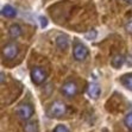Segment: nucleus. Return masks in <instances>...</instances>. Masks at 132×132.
Instances as JSON below:
<instances>
[{"label": "nucleus", "instance_id": "4", "mask_svg": "<svg viewBox=\"0 0 132 132\" xmlns=\"http://www.w3.org/2000/svg\"><path fill=\"white\" fill-rule=\"evenodd\" d=\"M18 52H19V48L15 43H7L3 48V56L7 60H12L14 57H17Z\"/></svg>", "mask_w": 132, "mask_h": 132}, {"label": "nucleus", "instance_id": "10", "mask_svg": "<svg viewBox=\"0 0 132 132\" xmlns=\"http://www.w3.org/2000/svg\"><path fill=\"white\" fill-rule=\"evenodd\" d=\"M124 62H125L124 56L120 55V54H118V55L113 56V59H112V61H111V64H112L113 68H116V69H119V68L124 64Z\"/></svg>", "mask_w": 132, "mask_h": 132}, {"label": "nucleus", "instance_id": "5", "mask_svg": "<svg viewBox=\"0 0 132 132\" xmlns=\"http://www.w3.org/2000/svg\"><path fill=\"white\" fill-rule=\"evenodd\" d=\"M61 92L62 94L67 98H73L77 94V86L76 83L74 82V81H68L65 82L61 88Z\"/></svg>", "mask_w": 132, "mask_h": 132}, {"label": "nucleus", "instance_id": "6", "mask_svg": "<svg viewBox=\"0 0 132 132\" xmlns=\"http://www.w3.org/2000/svg\"><path fill=\"white\" fill-rule=\"evenodd\" d=\"M73 54H74L75 60H77V61H83V60L88 56V49H87L83 44L75 43V45H74V50H73Z\"/></svg>", "mask_w": 132, "mask_h": 132}, {"label": "nucleus", "instance_id": "1", "mask_svg": "<svg viewBox=\"0 0 132 132\" xmlns=\"http://www.w3.org/2000/svg\"><path fill=\"white\" fill-rule=\"evenodd\" d=\"M67 113V106L61 101H55L50 105L48 110V116L50 118H60Z\"/></svg>", "mask_w": 132, "mask_h": 132}, {"label": "nucleus", "instance_id": "18", "mask_svg": "<svg viewBox=\"0 0 132 132\" xmlns=\"http://www.w3.org/2000/svg\"><path fill=\"white\" fill-rule=\"evenodd\" d=\"M126 31L132 34V20H129V23L126 24Z\"/></svg>", "mask_w": 132, "mask_h": 132}, {"label": "nucleus", "instance_id": "7", "mask_svg": "<svg viewBox=\"0 0 132 132\" xmlns=\"http://www.w3.org/2000/svg\"><path fill=\"white\" fill-rule=\"evenodd\" d=\"M100 93H101V89L96 83H89L88 88H87V94H88L89 98L98 99L100 96Z\"/></svg>", "mask_w": 132, "mask_h": 132}, {"label": "nucleus", "instance_id": "17", "mask_svg": "<svg viewBox=\"0 0 132 132\" xmlns=\"http://www.w3.org/2000/svg\"><path fill=\"white\" fill-rule=\"evenodd\" d=\"M39 22H40V26H42V28H45L46 25H48V20H46L45 17H40Z\"/></svg>", "mask_w": 132, "mask_h": 132}, {"label": "nucleus", "instance_id": "12", "mask_svg": "<svg viewBox=\"0 0 132 132\" xmlns=\"http://www.w3.org/2000/svg\"><path fill=\"white\" fill-rule=\"evenodd\" d=\"M120 82L123 83V85L127 89L132 90V74H126V75L121 76V79H120Z\"/></svg>", "mask_w": 132, "mask_h": 132}, {"label": "nucleus", "instance_id": "20", "mask_svg": "<svg viewBox=\"0 0 132 132\" xmlns=\"http://www.w3.org/2000/svg\"><path fill=\"white\" fill-rule=\"evenodd\" d=\"M1 83H4V73H1Z\"/></svg>", "mask_w": 132, "mask_h": 132}, {"label": "nucleus", "instance_id": "14", "mask_svg": "<svg viewBox=\"0 0 132 132\" xmlns=\"http://www.w3.org/2000/svg\"><path fill=\"white\" fill-rule=\"evenodd\" d=\"M124 124H125L126 127L129 130H132V112L126 114L125 119H124Z\"/></svg>", "mask_w": 132, "mask_h": 132}, {"label": "nucleus", "instance_id": "19", "mask_svg": "<svg viewBox=\"0 0 132 132\" xmlns=\"http://www.w3.org/2000/svg\"><path fill=\"white\" fill-rule=\"evenodd\" d=\"M126 63H127V65H132V55L127 56V59H126Z\"/></svg>", "mask_w": 132, "mask_h": 132}, {"label": "nucleus", "instance_id": "8", "mask_svg": "<svg viewBox=\"0 0 132 132\" xmlns=\"http://www.w3.org/2000/svg\"><path fill=\"white\" fill-rule=\"evenodd\" d=\"M68 44H69V40H68V37L65 35H59L57 38H56V45L59 46L60 49H67Z\"/></svg>", "mask_w": 132, "mask_h": 132}, {"label": "nucleus", "instance_id": "11", "mask_svg": "<svg viewBox=\"0 0 132 132\" xmlns=\"http://www.w3.org/2000/svg\"><path fill=\"white\" fill-rule=\"evenodd\" d=\"M9 34L12 38H18V37L22 35V28H20V25H18V24L11 25L9 29Z\"/></svg>", "mask_w": 132, "mask_h": 132}, {"label": "nucleus", "instance_id": "3", "mask_svg": "<svg viewBox=\"0 0 132 132\" xmlns=\"http://www.w3.org/2000/svg\"><path fill=\"white\" fill-rule=\"evenodd\" d=\"M45 79H46V73L40 67H35L31 70V80H32L34 83L40 85V83H43L45 81Z\"/></svg>", "mask_w": 132, "mask_h": 132}, {"label": "nucleus", "instance_id": "2", "mask_svg": "<svg viewBox=\"0 0 132 132\" xmlns=\"http://www.w3.org/2000/svg\"><path fill=\"white\" fill-rule=\"evenodd\" d=\"M17 114L20 120L23 121H28L32 114H34V107L31 106L30 104H22L17 110Z\"/></svg>", "mask_w": 132, "mask_h": 132}, {"label": "nucleus", "instance_id": "16", "mask_svg": "<svg viewBox=\"0 0 132 132\" xmlns=\"http://www.w3.org/2000/svg\"><path fill=\"white\" fill-rule=\"evenodd\" d=\"M54 132H69V130L64 125H57L55 127V130H54Z\"/></svg>", "mask_w": 132, "mask_h": 132}, {"label": "nucleus", "instance_id": "9", "mask_svg": "<svg viewBox=\"0 0 132 132\" xmlns=\"http://www.w3.org/2000/svg\"><path fill=\"white\" fill-rule=\"evenodd\" d=\"M1 14L6 18H13L15 14H17V11H15L14 7H12L11 5H5L1 10Z\"/></svg>", "mask_w": 132, "mask_h": 132}, {"label": "nucleus", "instance_id": "21", "mask_svg": "<svg viewBox=\"0 0 132 132\" xmlns=\"http://www.w3.org/2000/svg\"><path fill=\"white\" fill-rule=\"evenodd\" d=\"M127 4H130V5H132V0H125Z\"/></svg>", "mask_w": 132, "mask_h": 132}, {"label": "nucleus", "instance_id": "13", "mask_svg": "<svg viewBox=\"0 0 132 132\" xmlns=\"http://www.w3.org/2000/svg\"><path fill=\"white\" fill-rule=\"evenodd\" d=\"M24 132H39L36 121H28L24 125Z\"/></svg>", "mask_w": 132, "mask_h": 132}, {"label": "nucleus", "instance_id": "15", "mask_svg": "<svg viewBox=\"0 0 132 132\" xmlns=\"http://www.w3.org/2000/svg\"><path fill=\"white\" fill-rule=\"evenodd\" d=\"M85 37H86L87 39H95V37H96V31H94V30L88 31V32H86Z\"/></svg>", "mask_w": 132, "mask_h": 132}]
</instances>
